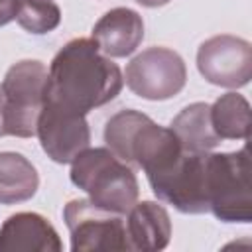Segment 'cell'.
<instances>
[{
  "mask_svg": "<svg viewBox=\"0 0 252 252\" xmlns=\"http://www.w3.org/2000/svg\"><path fill=\"white\" fill-rule=\"evenodd\" d=\"M61 248L57 230L37 213H16L0 228V252H59Z\"/></svg>",
  "mask_w": 252,
  "mask_h": 252,
  "instance_id": "11",
  "label": "cell"
},
{
  "mask_svg": "<svg viewBox=\"0 0 252 252\" xmlns=\"http://www.w3.org/2000/svg\"><path fill=\"white\" fill-rule=\"evenodd\" d=\"M20 0H0V26L10 24L16 18Z\"/></svg>",
  "mask_w": 252,
  "mask_h": 252,
  "instance_id": "18",
  "label": "cell"
},
{
  "mask_svg": "<svg viewBox=\"0 0 252 252\" xmlns=\"http://www.w3.org/2000/svg\"><path fill=\"white\" fill-rule=\"evenodd\" d=\"M16 20L30 33H47L59 26L61 10L53 0H20Z\"/></svg>",
  "mask_w": 252,
  "mask_h": 252,
  "instance_id": "17",
  "label": "cell"
},
{
  "mask_svg": "<svg viewBox=\"0 0 252 252\" xmlns=\"http://www.w3.org/2000/svg\"><path fill=\"white\" fill-rule=\"evenodd\" d=\"M39 187V175L32 161L16 152H0V203L28 201Z\"/></svg>",
  "mask_w": 252,
  "mask_h": 252,
  "instance_id": "15",
  "label": "cell"
},
{
  "mask_svg": "<svg viewBox=\"0 0 252 252\" xmlns=\"http://www.w3.org/2000/svg\"><path fill=\"white\" fill-rule=\"evenodd\" d=\"M209 108L211 106L207 102H193L171 120L169 128L177 136L185 152L205 154L220 144V138L215 134L211 126Z\"/></svg>",
  "mask_w": 252,
  "mask_h": 252,
  "instance_id": "14",
  "label": "cell"
},
{
  "mask_svg": "<svg viewBox=\"0 0 252 252\" xmlns=\"http://www.w3.org/2000/svg\"><path fill=\"white\" fill-rule=\"evenodd\" d=\"M6 136L4 130V94H2V87H0V138Z\"/></svg>",
  "mask_w": 252,
  "mask_h": 252,
  "instance_id": "19",
  "label": "cell"
},
{
  "mask_svg": "<svg viewBox=\"0 0 252 252\" xmlns=\"http://www.w3.org/2000/svg\"><path fill=\"white\" fill-rule=\"evenodd\" d=\"M47 69L41 61L24 59L14 63L4 81V130L6 136H35L37 120L45 98Z\"/></svg>",
  "mask_w": 252,
  "mask_h": 252,
  "instance_id": "5",
  "label": "cell"
},
{
  "mask_svg": "<svg viewBox=\"0 0 252 252\" xmlns=\"http://www.w3.org/2000/svg\"><path fill=\"white\" fill-rule=\"evenodd\" d=\"M35 134L43 152L57 163H71L91 144L85 114H75L47 102H43Z\"/></svg>",
  "mask_w": 252,
  "mask_h": 252,
  "instance_id": "10",
  "label": "cell"
},
{
  "mask_svg": "<svg viewBox=\"0 0 252 252\" xmlns=\"http://www.w3.org/2000/svg\"><path fill=\"white\" fill-rule=\"evenodd\" d=\"M91 39L106 57H126L144 39V20L130 8H112L94 24Z\"/></svg>",
  "mask_w": 252,
  "mask_h": 252,
  "instance_id": "12",
  "label": "cell"
},
{
  "mask_svg": "<svg viewBox=\"0 0 252 252\" xmlns=\"http://www.w3.org/2000/svg\"><path fill=\"white\" fill-rule=\"evenodd\" d=\"M207 154L183 152L179 161L161 177L152 179V191L158 199L173 205L181 213L201 215L209 211L205 193V161Z\"/></svg>",
  "mask_w": 252,
  "mask_h": 252,
  "instance_id": "9",
  "label": "cell"
},
{
  "mask_svg": "<svg viewBox=\"0 0 252 252\" xmlns=\"http://www.w3.org/2000/svg\"><path fill=\"white\" fill-rule=\"evenodd\" d=\"M63 219L71 232L73 252L130 250L122 217L94 205L91 199L69 201L63 209Z\"/></svg>",
  "mask_w": 252,
  "mask_h": 252,
  "instance_id": "6",
  "label": "cell"
},
{
  "mask_svg": "<svg viewBox=\"0 0 252 252\" xmlns=\"http://www.w3.org/2000/svg\"><path fill=\"white\" fill-rule=\"evenodd\" d=\"M104 142L118 159L142 167L148 181L167 173L185 152L171 128L158 126L150 116L128 108L108 118Z\"/></svg>",
  "mask_w": 252,
  "mask_h": 252,
  "instance_id": "2",
  "label": "cell"
},
{
  "mask_svg": "<svg viewBox=\"0 0 252 252\" xmlns=\"http://www.w3.org/2000/svg\"><path fill=\"white\" fill-rule=\"evenodd\" d=\"M187 69L181 55L167 47H148L126 67L128 89L148 100H165L181 93Z\"/></svg>",
  "mask_w": 252,
  "mask_h": 252,
  "instance_id": "7",
  "label": "cell"
},
{
  "mask_svg": "<svg viewBox=\"0 0 252 252\" xmlns=\"http://www.w3.org/2000/svg\"><path fill=\"white\" fill-rule=\"evenodd\" d=\"M197 69L217 87H244L252 77V45L236 35H213L199 45Z\"/></svg>",
  "mask_w": 252,
  "mask_h": 252,
  "instance_id": "8",
  "label": "cell"
},
{
  "mask_svg": "<svg viewBox=\"0 0 252 252\" xmlns=\"http://www.w3.org/2000/svg\"><path fill=\"white\" fill-rule=\"evenodd\" d=\"M124 79L93 39L77 37L65 43L53 57L43 102L75 114H87L110 100L122 91Z\"/></svg>",
  "mask_w": 252,
  "mask_h": 252,
  "instance_id": "1",
  "label": "cell"
},
{
  "mask_svg": "<svg viewBox=\"0 0 252 252\" xmlns=\"http://www.w3.org/2000/svg\"><path fill=\"white\" fill-rule=\"evenodd\" d=\"M205 193L209 211L224 222L252 220L250 156L244 146L238 152L207 154Z\"/></svg>",
  "mask_w": 252,
  "mask_h": 252,
  "instance_id": "4",
  "label": "cell"
},
{
  "mask_svg": "<svg viewBox=\"0 0 252 252\" xmlns=\"http://www.w3.org/2000/svg\"><path fill=\"white\" fill-rule=\"evenodd\" d=\"M138 4H142V6H148V8H158V6H163V4H167L169 0H136Z\"/></svg>",
  "mask_w": 252,
  "mask_h": 252,
  "instance_id": "20",
  "label": "cell"
},
{
  "mask_svg": "<svg viewBox=\"0 0 252 252\" xmlns=\"http://www.w3.org/2000/svg\"><path fill=\"white\" fill-rule=\"evenodd\" d=\"M71 181L89 199L112 213L124 215L138 201V179L134 171L108 148H87L71 161Z\"/></svg>",
  "mask_w": 252,
  "mask_h": 252,
  "instance_id": "3",
  "label": "cell"
},
{
  "mask_svg": "<svg viewBox=\"0 0 252 252\" xmlns=\"http://www.w3.org/2000/svg\"><path fill=\"white\" fill-rule=\"evenodd\" d=\"M126 236L130 250H163L171 238L167 211L154 201H136L128 211Z\"/></svg>",
  "mask_w": 252,
  "mask_h": 252,
  "instance_id": "13",
  "label": "cell"
},
{
  "mask_svg": "<svg viewBox=\"0 0 252 252\" xmlns=\"http://www.w3.org/2000/svg\"><path fill=\"white\" fill-rule=\"evenodd\" d=\"M211 126L220 140H248L250 104L238 93H226L209 108Z\"/></svg>",
  "mask_w": 252,
  "mask_h": 252,
  "instance_id": "16",
  "label": "cell"
}]
</instances>
